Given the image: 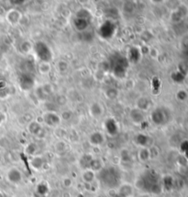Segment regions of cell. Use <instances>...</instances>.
<instances>
[{
	"instance_id": "obj_3",
	"label": "cell",
	"mask_w": 188,
	"mask_h": 197,
	"mask_svg": "<svg viewBox=\"0 0 188 197\" xmlns=\"http://www.w3.org/2000/svg\"><path fill=\"white\" fill-rule=\"evenodd\" d=\"M8 180L11 183H19L21 181V174H20V172L18 171V170L12 169V170H10V171L8 172Z\"/></svg>"
},
{
	"instance_id": "obj_2",
	"label": "cell",
	"mask_w": 188,
	"mask_h": 197,
	"mask_svg": "<svg viewBox=\"0 0 188 197\" xmlns=\"http://www.w3.org/2000/svg\"><path fill=\"white\" fill-rule=\"evenodd\" d=\"M38 56L43 60V61H49L50 59V51L49 48L41 42H38L36 44V49H35Z\"/></svg>"
},
{
	"instance_id": "obj_5",
	"label": "cell",
	"mask_w": 188,
	"mask_h": 197,
	"mask_svg": "<svg viewBox=\"0 0 188 197\" xmlns=\"http://www.w3.org/2000/svg\"><path fill=\"white\" fill-rule=\"evenodd\" d=\"M132 194V187L128 184H124L119 190V197H128Z\"/></svg>"
},
{
	"instance_id": "obj_1",
	"label": "cell",
	"mask_w": 188,
	"mask_h": 197,
	"mask_svg": "<svg viewBox=\"0 0 188 197\" xmlns=\"http://www.w3.org/2000/svg\"><path fill=\"white\" fill-rule=\"evenodd\" d=\"M99 179L108 188H115L119 183L120 174L116 168L110 167V168L103 169L100 171Z\"/></svg>"
},
{
	"instance_id": "obj_4",
	"label": "cell",
	"mask_w": 188,
	"mask_h": 197,
	"mask_svg": "<svg viewBox=\"0 0 188 197\" xmlns=\"http://www.w3.org/2000/svg\"><path fill=\"white\" fill-rule=\"evenodd\" d=\"M114 27L115 26H114L113 24H111V23H109L108 29L106 28V25H105V24L102 25V27L100 28L101 35H102L103 37H105V38H109V37H111L113 32H114Z\"/></svg>"
}]
</instances>
